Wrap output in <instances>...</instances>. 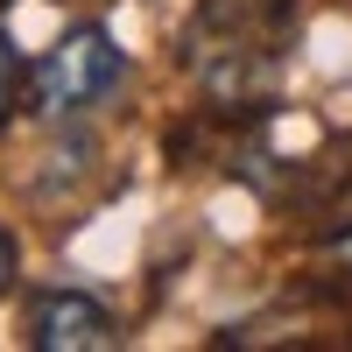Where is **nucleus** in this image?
<instances>
[{"mask_svg": "<svg viewBox=\"0 0 352 352\" xmlns=\"http://www.w3.org/2000/svg\"><path fill=\"white\" fill-rule=\"evenodd\" d=\"M28 345L36 352H113L120 345V317H113L92 289H28Z\"/></svg>", "mask_w": 352, "mask_h": 352, "instance_id": "nucleus-3", "label": "nucleus"}, {"mask_svg": "<svg viewBox=\"0 0 352 352\" xmlns=\"http://www.w3.org/2000/svg\"><path fill=\"white\" fill-rule=\"evenodd\" d=\"M14 282H21V247H14V232L0 226V303L14 296Z\"/></svg>", "mask_w": 352, "mask_h": 352, "instance_id": "nucleus-5", "label": "nucleus"}, {"mask_svg": "<svg viewBox=\"0 0 352 352\" xmlns=\"http://www.w3.org/2000/svg\"><path fill=\"white\" fill-rule=\"evenodd\" d=\"M120 85H127V50L113 43V28L78 21L43 50V64H28V92L21 99H28L36 120L71 127L85 113H99L106 99H120Z\"/></svg>", "mask_w": 352, "mask_h": 352, "instance_id": "nucleus-2", "label": "nucleus"}, {"mask_svg": "<svg viewBox=\"0 0 352 352\" xmlns=\"http://www.w3.org/2000/svg\"><path fill=\"white\" fill-rule=\"evenodd\" d=\"M21 92H28L21 50H14V36H8V28H0V134H8V120L21 113Z\"/></svg>", "mask_w": 352, "mask_h": 352, "instance_id": "nucleus-4", "label": "nucleus"}, {"mask_svg": "<svg viewBox=\"0 0 352 352\" xmlns=\"http://www.w3.org/2000/svg\"><path fill=\"white\" fill-rule=\"evenodd\" d=\"M296 43V0H197L184 21V71L212 113H275V78Z\"/></svg>", "mask_w": 352, "mask_h": 352, "instance_id": "nucleus-1", "label": "nucleus"}]
</instances>
